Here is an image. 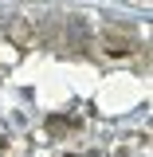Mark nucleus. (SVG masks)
<instances>
[{"label": "nucleus", "instance_id": "obj_1", "mask_svg": "<svg viewBox=\"0 0 153 157\" xmlns=\"http://www.w3.org/2000/svg\"><path fill=\"white\" fill-rule=\"evenodd\" d=\"M86 36H90V32H86V20H82V16H71V20H67V43H71V47H82Z\"/></svg>", "mask_w": 153, "mask_h": 157}, {"label": "nucleus", "instance_id": "obj_2", "mask_svg": "<svg viewBox=\"0 0 153 157\" xmlns=\"http://www.w3.org/2000/svg\"><path fill=\"white\" fill-rule=\"evenodd\" d=\"M8 39H16V43H28V24H24V20H12V24H8Z\"/></svg>", "mask_w": 153, "mask_h": 157}]
</instances>
